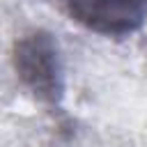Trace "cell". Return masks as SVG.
I'll return each mask as SVG.
<instances>
[{
    "instance_id": "obj_2",
    "label": "cell",
    "mask_w": 147,
    "mask_h": 147,
    "mask_svg": "<svg viewBox=\"0 0 147 147\" xmlns=\"http://www.w3.org/2000/svg\"><path fill=\"white\" fill-rule=\"evenodd\" d=\"M74 23L101 37H129L147 21V0H53Z\"/></svg>"
},
{
    "instance_id": "obj_1",
    "label": "cell",
    "mask_w": 147,
    "mask_h": 147,
    "mask_svg": "<svg viewBox=\"0 0 147 147\" xmlns=\"http://www.w3.org/2000/svg\"><path fill=\"white\" fill-rule=\"evenodd\" d=\"M11 62L21 85L53 113L62 110L64 71L57 41L46 30H32L14 41Z\"/></svg>"
}]
</instances>
